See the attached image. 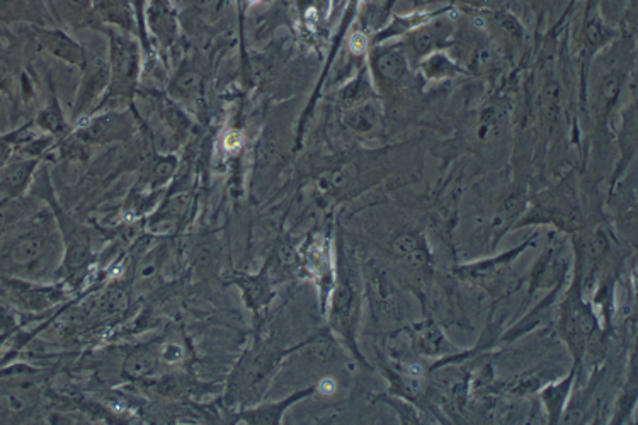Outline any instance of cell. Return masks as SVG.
<instances>
[{"label": "cell", "instance_id": "obj_1", "mask_svg": "<svg viewBox=\"0 0 638 425\" xmlns=\"http://www.w3.org/2000/svg\"><path fill=\"white\" fill-rule=\"evenodd\" d=\"M63 254L57 218L40 214L0 249V269L21 281H45L60 269Z\"/></svg>", "mask_w": 638, "mask_h": 425}, {"label": "cell", "instance_id": "obj_2", "mask_svg": "<svg viewBox=\"0 0 638 425\" xmlns=\"http://www.w3.org/2000/svg\"><path fill=\"white\" fill-rule=\"evenodd\" d=\"M279 361L281 354L264 348L245 352L232 375L228 396L237 402L259 398L273 378Z\"/></svg>", "mask_w": 638, "mask_h": 425}, {"label": "cell", "instance_id": "obj_3", "mask_svg": "<svg viewBox=\"0 0 638 425\" xmlns=\"http://www.w3.org/2000/svg\"><path fill=\"white\" fill-rule=\"evenodd\" d=\"M137 77L138 48L135 41L113 34L107 97H130L137 86Z\"/></svg>", "mask_w": 638, "mask_h": 425}, {"label": "cell", "instance_id": "obj_4", "mask_svg": "<svg viewBox=\"0 0 638 425\" xmlns=\"http://www.w3.org/2000/svg\"><path fill=\"white\" fill-rule=\"evenodd\" d=\"M561 329H562L563 339L569 342L576 359H579L584 352L586 342L593 335L594 329H596V320H594L591 310L582 303L578 288H574L569 293V296L563 303Z\"/></svg>", "mask_w": 638, "mask_h": 425}, {"label": "cell", "instance_id": "obj_5", "mask_svg": "<svg viewBox=\"0 0 638 425\" xmlns=\"http://www.w3.org/2000/svg\"><path fill=\"white\" fill-rule=\"evenodd\" d=\"M360 310V296L358 288L352 283L350 276H346L341 285L335 288L331 308V321L333 327L342 335L348 342H352V334L356 329V319Z\"/></svg>", "mask_w": 638, "mask_h": 425}, {"label": "cell", "instance_id": "obj_6", "mask_svg": "<svg viewBox=\"0 0 638 425\" xmlns=\"http://www.w3.org/2000/svg\"><path fill=\"white\" fill-rule=\"evenodd\" d=\"M315 392H317V386H310L306 390L296 392L288 398H285L283 402L268 403V405L254 407V409H245L235 415V420L242 422V424H281L283 415L287 413L291 405H295L296 402L304 400L306 396L314 395Z\"/></svg>", "mask_w": 638, "mask_h": 425}, {"label": "cell", "instance_id": "obj_7", "mask_svg": "<svg viewBox=\"0 0 638 425\" xmlns=\"http://www.w3.org/2000/svg\"><path fill=\"white\" fill-rule=\"evenodd\" d=\"M38 41L50 55L77 67H86L84 48L76 43L72 38H68L65 32L55 30L40 31Z\"/></svg>", "mask_w": 638, "mask_h": 425}, {"label": "cell", "instance_id": "obj_8", "mask_svg": "<svg viewBox=\"0 0 638 425\" xmlns=\"http://www.w3.org/2000/svg\"><path fill=\"white\" fill-rule=\"evenodd\" d=\"M38 166L36 160L9 164L0 170V201L19 198L28 187L31 176Z\"/></svg>", "mask_w": 638, "mask_h": 425}, {"label": "cell", "instance_id": "obj_9", "mask_svg": "<svg viewBox=\"0 0 638 425\" xmlns=\"http://www.w3.org/2000/svg\"><path fill=\"white\" fill-rule=\"evenodd\" d=\"M107 84H109V65L103 60L92 61L77 97L76 114H82L84 111H87L94 99L106 89Z\"/></svg>", "mask_w": 638, "mask_h": 425}, {"label": "cell", "instance_id": "obj_10", "mask_svg": "<svg viewBox=\"0 0 638 425\" xmlns=\"http://www.w3.org/2000/svg\"><path fill=\"white\" fill-rule=\"evenodd\" d=\"M369 291H371V302L377 306L378 312H383L388 317H396L400 308V296L396 293V286L392 281L387 277V274L380 269H371L369 273Z\"/></svg>", "mask_w": 638, "mask_h": 425}, {"label": "cell", "instance_id": "obj_11", "mask_svg": "<svg viewBox=\"0 0 638 425\" xmlns=\"http://www.w3.org/2000/svg\"><path fill=\"white\" fill-rule=\"evenodd\" d=\"M160 357L159 350H153L150 346H141L132 350L123 363V376L126 380H143L149 378L157 369Z\"/></svg>", "mask_w": 638, "mask_h": 425}, {"label": "cell", "instance_id": "obj_12", "mask_svg": "<svg viewBox=\"0 0 638 425\" xmlns=\"http://www.w3.org/2000/svg\"><path fill=\"white\" fill-rule=\"evenodd\" d=\"M233 283L242 289L245 302L256 312L269 303L273 298V291H271L269 281L264 273L258 274V276L241 274L233 279Z\"/></svg>", "mask_w": 638, "mask_h": 425}, {"label": "cell", "instance_id": "obj_13", "mask_svg": "<svg viewBox=\"0 0 638 425\" xmlns=\"http://www.w3.org/2000/svg\"><path fill=\"white\" fill-rule=\"evenodd\" d=\"M373 67L385 80H398L407 70V61L396 50H383L375 55Z\"/></svg>", "mask_w": 638, "mask_h": 425}, {"label": "cell", "instance_id": "obj_14", "mask_svg": "<svg viewBox=\"0 0 638 425\" xmlns=\"http://www.w3.org/2000/svg\"><path fill=\"white\" fill-rule=\"evenodd\" d=\"M415 346L425 356H436L448 349L446 339L442 337L440 329L434 323H424L415 330Z\"/></svg>", "mask_w": 638, "mask_h": 425}, {"label": "cell", "instance_id": "obj_15", "mask_svg": "<svg viewBox=\"0 0 638 425\" xmlns=\"http://www.w3.org/2000/svg\"><path fill=\"white\" fill-rule=\"evenodd\" d=\"M124 131H126V122H123L122 116H116V118L106 116V118L97 120L89 128H86L82 135L89 141L92 140V141L103 143L111 138H120L118 135H123Z\"/></svg>", "mask_w": 638, "mask_h": 425}, {"label": "cell", "instance_id": "obj_16", "mask_svg": "<svg viewBox=\"0 0 638 425\" xmlns=\"http://www.w3.org/2000/svg\"><path fill=\"white\" fill-rule=\"evenodd\" d=\"M128 306V296L122 288L107 289L106 293L97 300L96 313L101 319H111L123 313Z\"/></svg>", "mask_w": 638, "mask_h": 425}, {"label": "cell", "instance_id": "obj_17", "mask_svg": "<svg viewBox=\"0 0 638 425\" xmlns=\"http://www.w3.org/2000/svg\"><path fill=\"white\" fill-rule=\"evenodd\" d=\"M97 13L107 21L120 24L122 28H130V7L126 0H94Z\"/></svg>", "mask_w": 638, "mask_h": 425}, {"label": "cell", "instance_id": "obj_18", "mask_svg": "<svg viewBox=\"0 0 638 425\" xmlns=\"http://www.w3.org/2000/svg\"><path fill=\"white\" fill-rule=\"evenodd\" d=\"M377 122H378V113H377L375 106H371V104H366L363 107H354L350 114L346 116L348 126L352 128L354 131H360V133L371 131L377 126Z\"/></svg>", "mask_w": 638, "mask_h": 425}, {"label": "cell", "instance_id": "obj_19", "mask_svg": "<svg viewBox=\"0 0 638 425\" xmlns=\"http://www.w3.org/2000/svg\"><path fill=\"white\" fill-rule=\"evenodd\" d=\"M26 216L28 212L24 210V206L15 203L14 199L0 201V237L11 228H14L19 222H24Z\"/></svg>", "mask_w": 638, "mask_h": 425}, {"label": "cell", "instance_id": "obj_20", "mask_svg": "<svg viewBox=\"0 0 638 425\" xmlns=\"http://www.w3.org/2000/svg\"><path fill=\"white\" fill-rule=\"evenodd\" d=\"M201 87H203V80H201L198 72H195V70L183 72L174 80V91L179 97L187 99V101L198 99L201 95Z\"/></svg>", "mask_w": 638, "mask_h": 425}, {"label": "cell", "instance_id": "obj_21", "mask_svg": "<svg viewBox=\"0 0 638 425\" xmlns=\"http://www.w3.org/2000/svg\"><path fill=\"white\" fill-rule=\"evenodd\" d=\"M174 168H176V160L172 157L159 158L157 162H153L152 167L147 174L145 183L149 184V187L152 191H155L162 184L168 183L169 179L172 177V174H174Z\"/></svg>", "mask_w": 638, "mask_h": 425}, {"label": "cell", "instance_id": "obj_22", "mask_svg": "<svg viewBox=\"0 0 638 425\" xmlns=\"http://www.w3.org/2000/svg\"><path fill=\"white\" fill-rule=\"evenodd\" d=\"M36 122L53 135H59L63 130H65V120H63V114H61L60 106L57 101L50 103V106L43 109L38 116Z\"/></svg>", "mask_w": 638, "mask_h": 425}, {"label": "cell", "instance_id": "obj_23", "mask_svg": "<svg viewBox=\"0 0 638 425\" xmlns=\"http://www.w3.org/2000/svg\"><path fill=\"white\" fill-rule=\"evenodd\" d=\"M572 383V376L569 380L563 381L562 384H557V386H551L550 390H547L543 393V400L547 403L548 411H550V419L551 420H557L559 417V411H562L563 400L565 396L569 393V386Z\"/></svg>", "mask_w": 638, "mask_h": 425}, {"label": "cell", "instance_id": "obj_24", "mask_svg": "<svg viewBox=\"0 0 638 425\" xmlns=\"http://www.w3.org/2000/svg\"><path fill=\"white\" fill-rule=\"evenodd\" d=\"M421 245H424V240H423L421 235H417V233H402L392 242V254L398 260V258L411 254L412 250L419 249Z\"/></svg>", "mask_w": 638, "mask_h": 425}, {"label": "cell", "instance_id": "obj_25", "mask_svg": "<svg viewBox=\"0 0 638 425\" xmlns=\"http://www.w3.org/2000/svg\"><path fill=\"white\" fill-rule=\"evenodd\" d=\"M15 87V74L7 59L0 57V92L13 95Z\"/></svg>", "mask_w": 638, "mask_h": 425}, {"label": "cell", "instance_id": "obj_26", "mask_svg": "<svg viewBox=\"0 0 638 425\" xmlns=\"http://www.w3.org/2000/svg\"><path fill=\"white\" fill-rule=\"evenodd\" d=\"M586 34H588V40L589 43L594 46L601 45L605 43L609 38V31L599 19H591L588 23V28H586Z\"/></svg>", "mask_w": 638, "mask_h": 425}, {"label": "cell", "instance_id": "obj_27", "mask_svg": "<svg viewBox=\"0 0 638 425\" xmlns=\"http://www.w3.org/2000/svg\"><path fill=\"white\" fill-rule=\"evenodd\" d=\"M186 356L184 352V348L181 344H176V342H168L164 344L160 349H159V357L160 361L168 363V365H178L181 363Z\"/></svg>", "mask_w": 638, "mask_h": 425}, {"label": "cell", "instance_id": "obj_28", "mask_svg": "<svg viewBox=\"0 0 638 425\" xmlns=\"http://www.w3.org/2000/svg\"><path fill=\"white\" fill-rule=\"evenodd\" d=\"M496 21H497L499 28H501L502 31H506L509 36L521 38L523 28H521V24L517 23L516 17H513V15L507 14V13H499V14L496 15Z\"/></svg>", "mask_w": 638, "mask_h": 425}, {"label": "cell", "instance_id": "obj_29", "mask_svg": "<svg viewBox=\"0 0 638 425\" xmlns=\"http://www.w3.org/2000/svg\"><path fill=\"white\" fill-rule=\"evenodd\" d=\"M411 43L412 46H414V50H415V53L423 55V53H427V51L433 48V45H434V38H433V34L427 32V31H419V32L412 38Z\"/></svg>", "mask_w": 638, "mask_h": 425}, {"label": "cell", "instance_id": "obj_30", "mask_svg": "<svg viewBox=\"0 0 638 425\" xmlns=\"http://www.w3.org/2000/svg\"><path fill=\"white\" fill-rule=\"evenodd\" d=\"M618 89H620V80H618V77H608L606 78V82H605V94H606V97H615L616 94H618Z\"/></svg>", "mask_w": 638, "mask_h": 425}, {"label": "cell", "instance_id": "obj_31", "mask_svg": "<svg viewBox=\"0 0 638 425\" xmlns=\"http://www.w3.org/2000/svg\"><path fill=\"white\" fill-rule=\"evenodd\" d=\"M317 390L319 392H322L324 395H331V393H334L335 392V383L334 380H322L320 381L319 386H317Z\"/></svg>", "mask_w": 638, "mask_h": 425}, {"label": "cell", "instance_id": "obj_32", "mask_svg": "<svg viewBox=\"0 0 638 425\" xmlns=\"http://www.w3.org/2000/svg\"><path fill=\"white\" fill-rule=\"evenodd\" d=\"M351 46H352V50H354V51H361V50L365 48V38H363V36H360V34H358V36H354Z\"/></svg>", "mask_w": 638, "mask_h": 425}, {"label": "cell", "instance_id": "obj_33", "mask_svg": "<svg viewBox=\"0 0 638 425\" xmlns=\"http://www.w3.org/2000/svg\"><path fill=\"white\" fill-rule=\"evenodd\" d=\"M77 9H87L91 5V0H68Z\"/></svg>", "mask_w": 638, "mask_h": 425}]
</instances>
